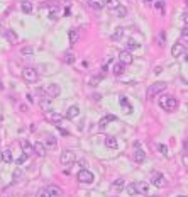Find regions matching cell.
<instances>
[{"label":"cell","instance_id":"5bb4252c","mask_svg":"<svg viewBox=\"0 0 188 197\" xmlns=\"http://www.w3.org/2000/svg\"><path fill=\"white\" fill-rule=\"evenodd\" d=\"M32 151H34L37 156H44V155H46V146H44V143H41V141L34 143V146H32Z\"/></svg>","mask_w":188,"mask_h":197},{"label":"cell","instance_id":"e575fe53","mask_svg":"<svg viewBox=\"0 0 188 197\" xmlns=\"http://www.w3.org/2000/svg\"><path fill=\"white\" fill-rule=\"evenodd\" d=\"M166 44V34H164V31H159L158 32V46H164Z\"/></svg>","mask_w":188,"mask_h":197},{"label":"cell","instance_id":"83f0119b","mask_svg":"<svg viewBox=\"0 0 188 197\" xmlns=\"http://www.w3.org/2000/svg\"><path fill=\"white\" fill-rule=\"evenodd\" d=\"M20 9H22L24 14H31L32 12V3L27 2V0H24V2H20Z\"/></svg>","mask_w":188,"mask_h":197},{"label":"cell","instance_id":"f1b7e54d","mask_svg":"<svg viewBox=\"0 0 188 197\" xmlns=\"http://www.w3.org/2000/svg\"><path fill=\"white\" fill-rule=\"evenodd\" d=\"M122 34H124V27H115V31H114V34H112V39L114 41H120L122 39Z\"/></svg>","mask_w":188,"mask_h":197},{"label":"cell","instance_id":"4fadbf2b","mask_svg":"<svg viewBox=\"0 0 188 197\" xmlns=\"http://www.w3.org/2000/svg\"><path fill=\"white\" fill-rule=\"evenodd\" d=\"M134 185H136L137 194H141V195H148L149 194V185L146 182H134Z\"/></svg>","mask_w":188,"mask_h":197},{"label":"cell","instance_id":"44dd1931","mask_svg":"<svg viewBox=\"0 0 188 197\" xmlns=\"http://www.w3.org/2000/svg\"><path fill=\"white\" fill-rule=\"evenodd\" d=\"M20 146H22V151H24V155H27V156H31V155L34 153V151H32V145L29 143L27 140H22V141H20Z\"/></svg>","mask_w":188,"mask_h":197},{"label":"cell","instance_id":"7dc6e473","mask_svg":"<svg viewBox=\"0 0 188 197\" xmlns=\"http://www.w3.org/2000/svg\"><path fill=\"white\" fill-rule=\"evenodd\" d=\"M176 197H186V195H176Z\"/></svg>","mask_w":188,"mask_h":197},{"label":"cell","instance_id":"d6986e66","mask_svg":"<svg viewBox=\"0 0 188 197\" xmlns=\"http://www.w3.org/2000/svg\"><path fill=\"white\" fill-rule=\"evenodd\" d=\"M125 72V65H122V63H114L112 65V73L115 75V77H120Z\"/></svg>","mask_w":188,"mask_h":197},{"label":"cell","instance_id":"6da1fadb","mask_svg":"<svg viewBox=\"0 0 188 197\" xmlns=\"http://www.w3.org/2000/svg\"><path fill=\"white\" fill-rule=\"evenodd\" d=\"M159 106L164 109V111L173 112V111L178 109V100L175 97H171V95H163V97L159 99Z\"/></svg>","mask_w":188,"mask_h":197},{"label":"cell","instance_id":"d590c367","mask_svg":"<svg viewBox=\"0 0 188 197\" xmlns=\"http://www.w3.org/2000/svg\"><path fill=\"white\" fill-rule=\"evenodd\" d=\"M115 12H117V15H119V17H125V15H127V9H125V7H122V5L117 7Z\"/></svg>","mask_w":188,"mask_h":197},{"label":"cell","instance_id":"b9f144b4","mask_svg":"<svg viewBox=\"0 0 188 197\" xmlns=\"http://www.w3.org/2000/svg\"><path fill=\"white\" fill-rule=\"evenodd\" d=\"M181 34H183V39H185V41H186V37H188V27H186V26H185V27H183Z\"/></svg>","mask_w":188,"mask_h":197},{"label":"cell","instance_id":"5b68a950","mask_svg":"<svg viewBox=\"0 0 188 197\" xmlns=\"http://www.w3.org/2000/svg\"><path fill=\"white\" fill-rule=\"evenodd\" d=\"M76 178H78V182H80V183H91V182L95 180L93 173H91L90 170H86V168H83V170L78 172Z\"/></svg>","mask_w":188,"mask_h":197},{"label":"cell","instance_id":"ba28073f","mask_svg":"<svg viewBox=\"0 0 188 197\" xmlns=\"http://www.w3.org/2000/svg\"><path fill=\"white\" fill-rule=\"evenodd\" d=\"M134 160L137 161V163H143L144 160H146V151L143 150V146H141L139 143H134Z\"/></svg>","mask_w":188,"mask_h":197},{"label":"cell","instance_id":"d4e9b609","mask_svg":"<svg viewBox=\"0 0 188 197\" xmlns=\"http://www.w3.org/2000/svg\"><path fill=\"white\" fill-rule=\"evenodd\" d=\"M63 60H65L66 65H73V63L76 61V56H75V53H71V51H66L65 56H63Z\"/></svg>","mask_w":188,"mask_h":197},{"label":"cell","instance_id":"603a6c76","mask_svg":"<svg viewBox=\"0 0 188 197\" xmlns=\"http://www.w3.org/2000/svg\"><path fill=\"white\" fill-rule=\"evenodd\" d=\"M56 145H58V140H56L53 134H48V136H46V141H44V146H46V148H54Z\"/></svg>","mask_w":188,"mask_h":197},{"label":"cell","instance_id":"cb8c5ba5","mask_svg":"<svg viewBox=\"0 0 188 197\" xmlns=\"http://www.w3.org/2000/svg\"><path fill=\"white\" fill-rule=\"evenodd\" d=\"M119 5V0H103V7H107L108 10H115Z\"/></svg>","mask_w":188,"mask_h":197},{"label":"cell","instance_id":"ab89813d","mask_svg":"<svg viewBox=\"0 0 188 197\" xmlns=\"http://www.w3.org/2000/svg\"><path fill=\"white\" fill-rule=\"evenodd\" d=\"M151 2L158 7V9H163V7H164V2H163V0H151Z\"/></svg>","mask_w":188,"mask_h":197},{"label":"cell","instance_id":"7a4b0ae2","mask_svg":"<svg viewBox=\"0 0 188 197\" xmlns=\"http://www.w3.org/2000/svg\"><path fill=\"white\" fill-rule=\"evenodd\" d=\"M166 90V83L164 82H156V83H153L151 87L148 89V99H153V97H156V95H159L161 92H164Z\"/></svg>","mask_w":188,"mask_h":197},{"label":"cell","instance_id":"7c38bea8","mask_svg":"<svg viewBox=\"0 0 188 197\" xmlns=\"http://www.w3.org/2000/svg\"><path fill=\"white\" fill-rule=\"evenodd\" d=\"M114 121H117V117H115V116H112V114H107V116H103L102 119L98 121V128H100V129H105L107 126L110 124V123H114Z\"/></svg>","mask_w":188,"mask_h":197},{"label":"cell","instance_id":"f6af8a7d","mask_svg":"<svg viewBox=\"0 0 188 197\" xmlns=\"http://www.w3.org/2000/svg\"><path fill=\"white\" fill-rule=\"evenodd\" d=\"M26 97H27V100H29V102H34V97H32V95H31V94H27V95H26Z\"/></svg>","mask_w":188,"mask_h":197},{"label":"cell","instance_id":"4dcf8cb0","mask_svg":"<svg viewBox=\"0 0 188 197\" xmlns=\"http://www.w3.org/2000/svg\"><path fill=\"white\" fill-rule=\"evenodd\" d=\"M139 46H141V44H139V43H136L134 39H129L127 43H125V49H127V51H132V49H137Z\"/></svg>","mask_w":188,"mask_h":197},{"label":"cell","instance_id":"277c9868","mask_svg":"<svg viewBox=\"0 0 188 197\" xmlns=\"http://www.w3.org/2000/svg\"><path fill=\"white\" fill-rule=\"evenodd\" d=\"M75 160H76V155H75V151H71V150H65L60 156L61 165H73Z\"/></svg>","mask_w":188,"mask_h":197},{"label":"cell","instance_id":"f35d334b","mask_svg":"<svg viewBox=\"0 0 188 197\" xmlns=\"http://www.w3.org/2000/svg\"><path fill=\"white\" fill-rule=\"evenodd\" d=\"M20 178H22V172H20V170H15V172H14V182H19Z\"/></svg>","mask_w":188,"mask_h":197},{"label":"cell","instance_id":"9a60e30c","mask_svg":"<svg viewBox=\"0 0 188 197\" xmlns=\"http://www.w3.org/2000/svg\"><path fill=\"white\" fill-rule=\"evenodd\" d=\"M46 190H48V195L49 197H61V194H63V190L58 185H49Z\"/></svg>","mask_w":188,"mask_h":197},{"label":"cell","instance_id":"30bf717a","mask_svg":"<svg viewBox=\"0 0 188 197\" xmlns=\"http://www.w3.org/2000/svg\"><path fill=\"white\" fill-rule=\"evenodd\" d=\"M119 60H120V63L122 65H131L132 61H134V56H132V53L131 51H127V49H124V51H120L119 53Z\"/></svg>","mask_w":188,"mask_h":197},{"label":"cell","instance_id":"7bdbcfd3","mask_svg":"<svg viewBox=\"0 0 188 197\" xmlns=\"http://www.w3.org/2000/svg\"><path fill=\"white\" fill-rule=\"evenodd\" d=\"M98 80H100V77H95V78H91V80H90V85H97V83H98Z\"/></svg>","mask_w":188,"mask_h":197},{"label":"cell","instance_id":"484cf974","mask_svg":"<svg viewBox=\"0 0 188 197\" xmlns=\"http://www.w3.org/2000/svg\"><path fill=\"white\" fill-rule=\"evenodd\" d=\"M88 5L95 10H102L103 9V0H88Z\"/></svg>","mask_w":188,"mask_h":197},{"label":"cell","instance_id":"52a82bcc","mask_svg":"<svg viewBox=\"0 0 188 197\" xmlns=\"http://www.w3.org/2000/svg\"><path fill=\"white\" fill-rule=\"evenodd\" d=\"M46 95H48L49 99H54V97H60V94H61V89H60V85H56V83H49V85H46Z\"/></svg>","mask_w":188,"mask_h":197},{"label":"cell","instance_id":"4316f807","mask_svg":"<svg viewBox=\"0 0 188 197\" xmlns=\"http://www.w3.org/2000/svg\"><path fill=\"white\" fill-rule=\"evenodd\" d=\"M124 185H125V182H124V178H117L114 183H112V189H114L115 192H120L124 189Z\"/></svg>","mask_w":188,"mask_h":197},{"label":"cell","instance_id":"836d02e7","mask_svg":"<svg viewBox=\"0 0 188 197\" xmlns=\"http://www.w3.org/2000/svg\"><path fill=\"white\" fill-rule=\"evenodd\" d=\"M20 53H22V56H32V54H34V48H32V46H24V48L20 49Z\"/></svg>","mask_w":188,"mask_h":197},{"label":"cell","instance_id":"ac0fdd59","mask_svg":"<svg viewBox=\"0 0 188 197\" xmlns=\"http://www.w3.org/2000/svg\"><path fill=\"white\" fill-rule=\"evenodd\" d=\"M68 39H70V44H76L78 43V39H80L78 29H70L68 31Z\"/></svg>","mask_w":188,"mask_h":197},{"label":"cell","instance_id":"ffe728a7","mask_svg":"<svg viewBox=\"0 0 188 197\" xmlns=\"http://www.w3.org/2000/svg\"><path fill=\"white\" fill-rule=\"evenodd\" d=\"M119 102H120V106L124 107V112H127V114H131L132 112V106L129 104V100L125 99V95H120L119 97Z\"/></svg>","mask_w":188,"mask_h":197},{"label":"cell","instance_id":"7402d4cb","mask_svg":"<svg viewBox=\"0 0 188 197\" xmlns=\"http://www.w3.org/2000/svg\"><path fill=\"white\" fill-rule=\"evenodd\" d=\"M105 146L108 150H117V146H119V143H117V140L115 138H112V136H107L105 138Z\"/></svg>","mask_w":188,"mask_h":197},{"label":"cell","instance_id":"1f68e13d","mask_svg":"<svg viewBox=\"0 0 188 197\" xmlns=\"http://www.w3.org/2000/svg\"><path fill=\"white\" fill-rule=\"evenodd\" d=\"M2 161H5V163L12 161V151H10V150H3V151H2Z\"/></svg>","mask_w":188,"mask_h":197},{"label":"cell","instance_id":"8d00e7d4","mask_svg":"<svg viewBox=\"0 0 188 197\" xmlns=\"http://www.w3.org/2000/svg\"><path fill=\"white\" fill-rule=\"evenodd\" d=\"M158 150L161 151V155L168 156V151H170V150H168V146H166V145H158Z\"/></svg>","mask_w":188,"mask_h":197},{"label":"cell","instance_id":"8992f818","mask_svg":"<svg viewBox=\"0 0 188 197\" xmlns=\"http://www.w3.org/2000/svg\"><path fill=\"white\" fill-rule=\"evenodd\" d=\"M151 183L154 187H164L166 185V178L161 172H153L151 173Z\"/></svg>","mask_w":188,"mask_h":197},{"label":"cell","instance_id":"9c48e42d","mask_svg":"<svg viewBox=\"0 0 188 197\" xmlns=\"http://www.w3.org/2000/svg\"><path fill=\"white\" fill-rule=\"evenodd\" d=\"M44 117H46L48 121H51V123H56L58 126L63 123V116L58 114V112H54V111H46V112H44Z\"/></svg>","mask_w":188,"mask_h":197},{"label":"cell","instance_id":"60d3db41","mask_svg":"<svg viewBox=\"0 0 188 197\" xmlns=\"http://www.w3.org/2000/svg\"><path fill=\"white\" fill-rule=\"evenodd\" d=\"M36 197H49L48 195V190H46V189H41V190L36 194Z\"/></svg>","mask_w":188,"mask_h":197},{"label":"cell","instance_id":"2e32d148","mask_svg":"<svg viewBox=\"0 0 188 197\" xmlns=\"http://www.w3.org/2000/svg\"><path fill=\"white\" fill-rule=\"evenodd\" d=\"M5 37L9 39V43H10V44H15V43L19 41V36L15 34L14 29H5Z\"/></svg>","mask_w":188,"mask_h":197},{"label":"cell","instance_id":"e0dca14e","mask_svg":"<svg viewBox=\"0 0 188 197\" xmlns=\"http://www.w3.org/2000/svg\"><path fill=\"white\" fill-rule=\"evenodd\" d=\"M78 116H80V107L78 106L68 107V111H66V117H68V119H75V117H78Z\"/></svg>","mask_w":188,"mask_h":197},{"label":"cell","instance_id":"bcb514c9","mask_svg":"<svg viewBox=\"0 0 188 197\" xmlns=\"http://www.w3.org/2000/svg\"><path fill=\"white\" fill-rule=\"evenodd\" d=\"M0 161H2V150H0Z\"/></svg>","mask_w":188,"mask_h":197},{"label":"cell","instance_id":"74e56055","mask_svg":"<svg viewBox=\"0 0 188 197\" xmlns=\"http://www.w3.org/2000/svg\"><path fill=\"white\" fill-rule=\"evenodd\" d=\"M26 160H27V155H20V156L17 158V160H15V165H22V163H26Z\"/></svg>","mask_w":188,"mask_h":197},{"label":"cell","instance_id":"d6a6232c","mask_svg":"<svg viewBox=\"0 0 188 197\" xmlns=\"http://www.w3.org/2000/svg\"><path fill=\"white\" fill-rule=\"evenodd\" d=\"M124 189L127 190V194H129V195H137V190H136L134 182H132V183H127V185H124Z\"/></svg>","mask_w":188,"mask_h":197},{"label":"cell","instance_id":"ee69618b","mask_svg":"<svg viewBox=\"0 0 188 197\" xmlns=\"http://www.w3.org/2000/svg\"><path fill=\"white\" fill-rule=\"evenodd\" d=\"M41 106H43V107H49V99L48 100L43 99V100H41Z\"/></svg>","mask_w":188,"mask_h":197},{"label":"cell","instance_id":"f546056e","mask_svg":"<svg viewBox=\"0 0 188 197\" xmlns=\"http://www.w3.org/2000/svg\"><path fill=\"white\" fill-rule=\"evenodd\" d=\"M49 19L51 20L60 19V9H58V7H51V9H49Z\"/></svg>","mask_w":188,"mask_h":197},{"label":"cell","instance_id":"3957f363","mask_svg":"<svg viewBox=\"0 0 188 197\" xmlns=\"http://www.w3.org/2000/svg\"><path fill=\"white\" fill-rule=\"evenodd\" d=\"M22 78H24V82H27V83H36L37 78H39V73H37V70L27 66V68L22 70Z\"/></svg>","mask_w":188,"mask_h":197},{"label":"cell","instance_id":"8fae6325","mask_svg":"<svg viewBox=\"0 0 188 197\" xmlns=\"http://www.w3.org/2000/svg\"><path fill=\"white\" fill-rule=\"evenodd\" d=\"M171 54H173L175 58L185 56V54H186V48H185V44H181V43L173 44V48H171Z\"/></svg>","mask_w":188,"mask_h":197}]
</instances>
